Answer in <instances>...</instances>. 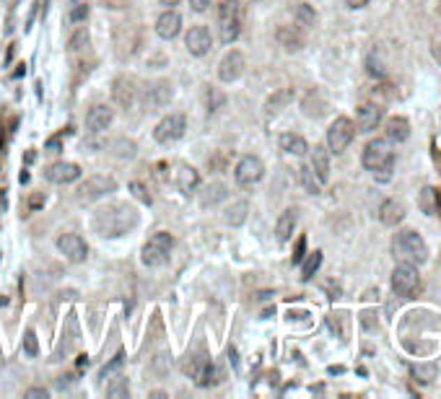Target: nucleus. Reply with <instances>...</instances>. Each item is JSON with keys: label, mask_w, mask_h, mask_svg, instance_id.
Wrapping results in <instances>:
<instances>
[{"label": "nucleus", "mask_w": 441, "mask_h": 399, "mask_svg": "<svg viewBox=\"0 0 441 399\" xmlns=\"http://www.w3.org/2000/svg\"><path fill=\"white\" fill-rule=\"evenodd\" d=\"M309 153H312V172L317 174V179L324 184V181L330 179V151L324 148V145H314L309 148Z\"/></svg>", "instance_id": "obj_22"}, {"label": "nucleus", "mask_w": 441, "mask_h": 399, "mask_svg": "<svg viewBox=\"0 0 441 399\" xmlns=\"http://www.w3.org/2000/svg\"><path fill=\"white\" fill-rule=\"evenodd\" d=\"M345 6L353 10H359V8H366L368 6V0H345Z\"/></svg>", "instance_id": "obj_51"}, {"label": "nucleus", "mask_w": 441, "mask_h": 399, "mask_svg": "<svg viewBox=\"0 0 441 399\" xmlns=\"http://www.w3.org/2000/svg\"><path fill=\"white\" fill-rule=\"evenodd\" d=\"M184 47H187V52L195 54V57H202V54L211 52L213 36H211V31H208V27H202V24L190 27V31H187V36H184Z\"/></svg>", "instance_id": "obj_15"}, {"label": "nucleus", "mask_w": 441, "mask_h": 399, "mask_svg": "<svg viewBox=\"0 0 441 399\" xmlns=\"http://www.w3.org/2000/svg\"><path fill=\"white\" fill-rule=\"evenodd\" d=\"M384 135L389 143H405L410 135V122L405 117H389L384 125Z\"/></svg>", "instance_id": "obj_26"}, {"label": "nucleus", "mask_w": 441, "mask_h": 399, "mask_svg": "<svg viewBox=\"0 0 441 399\" xmlns=\"http://www.w3.org/2000/svg\"><path fill=\"white\" fill-rule=\"evenodd\" d=\"M57 249H60V254H63L68 262H73V264L86 262V257H89V244H86L78 234H60Z\"/></svg>", "instance_id": "obj_12"}, {"label": "nucleus", "mask_w": 441, "mask_h": 399, "mask_svg": "<svg viewBox=\"0 0 441 399\" xmlns=\"http://www.w3.org/2000/svg\"><path fill=\"white\" fill-rule=\"evenodd\" d=\"M301 280L304 283H309L317 275V270H320V264H322V252H312V254H306L301 259Z\"/></svg>", "instance_id": "obj_35"}, {"label": "nucleus", "mask_w": 441, "mask_h": 399, "mask_svg": "<svg viewBox=\"0 0 441 399\" xmlns=\"http://www.w3.org/2000/svg\"><path fill=\"white\" fill-rule=\"evenodd\" d=\"M135 96H138V89H135V81L128 78V75H120L112 81V99L114 104L122 109H130L135 104Z\"/></svg>", "instance_id": "obj_17"}, {"label": "nucleus", "mask_w": 441, "mask_h": 399, "mask_svg": "<svg viewBox=\"0 0 441 399\" xmlns=\"http://www.w3.org/2000/svg\"><path fill=\"white\" fill-rule=\"evenodd\" d=\"M431 54H433V60L441 65V27L436 29L431 36Z\"/></svg>", "instance_id": "obj_44"}, {"label": "nucleus", "mask_w": 441, "mask_h": 399, "mask_svg": "<svg viewBox=\"0 0 441 399\" xmlns=\"http://www.w3.org/2000/svg\"><path fill=\"white\" fill-rule=\"evenodd\" d=\"M294 18H296V27H304V29L317 27V10H314L309 3H299L294 8Z\"/></svg>", "instance_id": "obj_33"}, {"label": "nucleus", "mask_w": 441, "mask_h": 399, "mask_svg": "<svg viewBox=\"0 0 441 399\" xmlns=\"http://www.w3.org/2000/svg\"><path fill=\"white\" fill-rule=\"evenodd\" d=\"M244 8L239 0H223L218 6V36L223 45H234L241 34Z\"/></svg>", "instance_id": "obj_3"}, {"label": "nucleus", "mask_w": 441, "mask_h": 399, "mask_svg": "<svg viewBox=\"0 0 441 399\" xmlns=\"http://www.w3.org/2000/svg\"><path fill=\"white\" fill-rule=\"evenodd\" d=\"M392 166H395V161H389V163H384V166H379L377 172H374L377 181H389V179H392Z\"/></svg>", "instance_id": "obj_46"}, {"label": "nucleus", "mask_w": 441, "mask_h": 399, "mask_svg": "<svg viewBox=\"0 0 441 399\" xmlns=\"http://www.w3.org/2000/svg\"><path fill=\"white\" fill-rule=\"evenodd\" d=\"M213 0H190V6H193L195 13H205V10L211 8Z\"/></svg>", "instance_id": "obj_49"}, {"label": "nucleus", "mask_w": 441, "mask_h": 399, "mask_svg": "<svg viewBox=\"0 0 441 399\" xmlns=\"http://www.w3.org/2000/svg\"><path fill=\"white\" fill-rule=\"evenodd\" d=\"M122 363H125V353H122V350H120V353L114 355V358H112V361L107 363V366H104V368H101V379H110L112 373L117 371V368H120Z\"/></svg>", "instance_id": "obj_42"}, {"label": "nucleus", "mask_w": 441, "mask_h": 399, "mask_svg": "<svg viewBox=\"0 0 441 399\" xmlns=\"http://www.w3.org/2000/svg\"><path fill=\"white\" fill-rule=\"evenodd\" d=\"M81 176V166L73 161H55L45 169V179L52 184H70Z\"/></svg>", "instance_id": "obj_16"}, {"label": "nucleus", "mask_w": 441, "mask_h": 399, "mask_svg": "<svg viewBox=\"0 0 441 399\" xmlns=\"http://www.w3.org/2000/svg\"><path fill=\"white\" fill-rule=\"evenodd\" d=\"M140 223L138 210L128 205V202H114L94 213L91 226L101 239H120V236L130 234L133 228Z\"/></svg>", "instance_id": "obj_1"}, {"label": "nucleus", "mask_w": 441, "mask_h": 399, "mask_svg": "<svg viewBox=\"0 0 441 399\" xmlns=\"http://www.w3.org/2000/svg\"><path fill=\"white\" fill-rule=\"evenodd\" d=\"M229 361L234 366V371H239V355H237V347H229Z\"/></svg>", "instance_id": "obj_52"}, {"label": "nucleus", "mask_w": 441, "mask_h": 399, "mask_svg": "<svg viewBox=\"0 0 441 399\" xmlns=\"http://www.w3.org/2000/svg\"><path fill=\"white\" fill-rule=\"evenodd\" d=\"M223 104H226V93H223V91L221 89H208V109H211V112H216V109L218 107H223Z\"/></svg>", "instance_id": "obj_41"}, {"label": "nucleus", "mask_w": 441, "mask_h": 399, "mask_svg": "<svg viewBox=\"0 0 441 399\" xmlns=\"http://www.w3.org/2000/svg\"><path fill=\"white\" fill-rule=\"evenodd\" d=\"M107 397H112V399H128L130 397V384H128V379L117 376V379H114L110 386H107Z\"/></svg>", "instance_id": "obj_38"}, {"label": "nucleus", "mask_w": 441, "mask_h": 399, "mask_svg": "<svg viewBox=\"0 0 441 399\" xmlns=\"http://www.w3.org/2000/svg\"><path fill=\"white\" fill-rule=\"evenodd\" d=\"M112 192H117V181L112 179V176H107V174H94V176H89V179L75 190V200H78L81 205H91V202L107 197Z\"/></svg>", "instance_id": "obj_5"}, {"label": "nucleus", "mask_w": 441, "mask_h": 399, "mask_svg": "<svg viewBox=\"0 0 441 399\" xmlns=\"http://www.w3.org/2000/svg\"><path fill=\"white\" fill-rule=\"evenodd\" d=\"M265 176V163L260 161L257 156H241L239 161H237V169H234V179L239 187H252V184H257L260 179Z\"/></svg>", "instance_id": "obj_10"}, {"label": "nucleus", "mask_w": 441, "mask_h": 399, "mask_svg": "<svg viewBox=\"0 0 441 399\" xmlns=\"http://www.w3.org/2000/svg\"><path fill=\"white\" fill-rule=\"evenodd\" d=\"M379 122H382V107L379 104H361L356 109V130L371 133L379 127Z\"/></svg>", "instance_id": "obj_21"}, {"label": "nucleus", "mask_w": 441, "mask_h": 399, "mask_svg": "<svg viewBox=\"0 0 441 399\" xmlns=\"http://www.w3.org/2000/svg\"><path fill=\"white\" fill-rule=\"evenodd\" d=\"M174 184L182 195H193V192H197V187H200V172L193 169L190 163H179L174 172Z\"/></svg>", "instance_id": "obj_19"}, {"label": "nucleus", "mask_w": 441, "mask_h": 399, "mask_svg": "<svg viewBox=\"0 0 441 399\" xmlns=\"http://www.w3.org/2000/svg\"><path fill=\"white\" fill-rule=\"evenodd\" d=\"M0 366H3V358H0Z\"/></svg>", "instance_id": "obj_55"}, {"label": "nucleus", "mask_w": 441, "mask_h": 399, "mask_svg": "<svg viewBox=\"0 0 441 399\" xmlns=\"http://www.w3.org/2000/svg\"><path fill=\"white\" fill-rule=\"evenodd\" d=\"M229 197V187L223 181H211L208 187H202L200 192V205L202 208H216L223 200Z\"/></svg>", "instance_id": "obj_25"}, {"label": "nucleus", "mask_w": 441, "mask_h": 399, "mask_svg": "<svg viewBox=\"0 0 441 399\" xmlns=\"http://www.w3.org/2000/svg\"><path fill=\"white\" fill-rule=\"evenodd\" d=\"M130 192H133V195H135V197H138L143 205H151V202H154V197L148 195V190L143 187V184H140V181H130Z\"/></svg>", "instance_id": "obj_43"}, {"label": "nucleus", "mask_w": 441, "mask_h": 399, "mask_svg": "<svg viewBox=\"0 0 441 399\" xmlns=\"http://www.w3.org/2000/svg\"><path fill=\"white\" fill-rule=\"evenodd\" d=\"M247 68V60L239 50H231V52L223 54V60L218 63V78L223 83H234L241 78V73Z\"/></svg>", "instance_id": "obj_14"}, {"label": "nucleus", "mask_w": 441, "mask_h": 399, "mask_svg": "<svg viewBox=\"0 0 441 399\" xmlns=\"http://www.w3.org/2000/svg\"><path fill=\"white\" fill-rule=\"evenodd\" d=\"M184 373L195 379L197 386H213V384H218V368L213 366L205 355H190L187 361H184Z\"/></svg>", "instance_id": "obj_8"}, {"label": "nucleus", "mask_w": 441, "mask_h": 399, "mask_svg": "<svg viewBox=\"0 0 441 399\" xmlns=\"http://www.w3.org/2000/svg\"><path fill=\"white\" fill-rule=\"evenodd\" d=\"M27 399H47L50 397V391L45 389V386H31V389H27V394H24Z\"/></svg>", "instance_id": "obj_48"}, {"label": "nucleus", "mask_w": 441, "mask_h": 399, "mask_svg": "<svg viewBox=\"0 0 441 399\" xmlns=\"http://www.w3.org/2000/svg\"><path fill=\"white\" fill-rule=\"evenodd\" d=\"M164 8H174V6H179V0H158Z\"/></svg>", "instance_id": "obj_54"}, {"label": "nucleus", "mask_w": 441, "mask_h": 399, "mask_svg": "<svg viewBox=\"0 0 441 399\" xmlns=\"http://www.w3.org/2000/svg\"><path fill=\"white\" fill-rule=\"evenodd\" d=\"M24 350H27V355H31V358L39 355V342H37L34 329H27V332H24Z\"/></svg>", "instance_id": "obj_40"}, {"label": "nucleus", "mask_w": 441, "mask_h": 399, "mask_svg": "<svg viewBox=\"0 0 441 399\" xmlns=\"http://www.w3.org/2000/svg\"><path fill=\"white\" fill-rule=\"evenodd\" d=\"M172 246H174V236L169 234V231H156V234L151 236L146 244H143L140 259H143L146 267H161V264L169 259Z\"/></svg>", "instance_id": "obj_4"}, {"label": "nucleus", "mask_w": 441, "mask_h": 399, "mask_svg": "<svg viewBox=\"0 0 441 399\" xmlns=\"http://www.w3.org/2000/svg\"><path fill=\"white\" fill-rule=\"evenodd\" d=\"M299 181L304 184V190L309 195H320L322 181L317 179V174L312 172V166H299Z\"/></svg>", "instance_id": "obj_34"}, {"label": "nucleus", "mask_w": 441, "mask_h": 399, "mask_svg": "<svg viewBox=\"0 0 441 399\" xmlns=\"http://www.w3.org/2000/svg\"><path fill=\"white\" fill-rule=\"evenodd\" d=\"M304 257H306V236H301V239L296 241V249H294V257H291V262L301 264Z\"/></svg>", "instance_id": "obj_45"}, {"label": "nucleus", "mask_w": 441, "mask_h": 399, "mask_svg": "<svg viewBox=\"0 0 441 399\" xmlns=\"http://www.w3.org/2000/svg\"><path fill=\"white\" fill-rule=\"evenodd\" d=\"M114 122V109L110 104H94L86 114V127L89 133H104L110 130V125Z\"/></svg>", "instance_id": "obj_18"}, {"label": "nucleus", "mask_w": 441, "mask_h": 399, "mask_svg": "<svg viewBox=\"0 0 441 399\" xmlns=\"http://www.w3.org/2000/svg\"><path fill=\"white\" fill-rule=\"evenodd\" d=\"M291 99H294V89L276 91V93H273V96L265 101V112H267V114H278L281 109H285L288 104H291Z\"/></svg>", "instance_id": "obj_32"}, {"label": "nucleus", "mask_w": 441, "mask_h": 399, "mask_svg": "<svg viewBox=\"0 0 441 399\" xmlns=\"http://www.w3.org/2000/svg\"><path fill=\"white\" fill-rule=\"evenodd\" d=\"M410 376H413L415 384H433L436 376H439V368H436V363H415L410 366Z\"/></svg>", "instance_id": "obj_31"}, {"label": "nucleus", "mask_w": 441, "mask_h": 399, "mask_svg": "<svg viewBox=\"0 0 441 399\" xmlns=\"http://www.w3.org/2000/svg\"><path fill=\"white\" fill-rule=\"evenodd\" d=\"M172 96H174V89H172V83L169 81H154L151 86L146 89V99H143V104H146V112H158V109H164L169 101H172Z\"/></svg>", "instance_id": "obj_13"}, {"label": "nucleus", "mask_w": 441, "mask_h": 399, "mask_svg": "<svg viewBox=\"0 0 441 399\" xmlns=\"http://www.w3.org/2000/svg\"><path fill=\"white\" fill-rule=\"evenodd\" d=\"M86 16H89V6H86V3H78V6L70 10V21H83Z\"/></svg>", "instance_id": "obj_47"}, {"label": "nucleus", "mask_w": 441, "mask_h": 399, "mask_svg": "<svg viewBox=\"0 0 441 399\" xmlns=\"http://www.w3.org/2000/svg\"><path fill=\"white\" fill-rule=\"evenodd\" d=\"M366 70L374 75V78H384L387 75V60H382V52L379 50H371L366 57Z\"/></svg>", "instance_id": "obj_36"}, {"label": "nucleus", "mask_w": 441, "mask_h": 399, "mask_svg": "<svg viewBox=\"0 0 441 399\" xmlns=\"http://www.w3.org/2000/svg\"><path fill=\"white\" fill-rule=\"evenodd\" d=\"M29 205H31V210H37L45 205V195H34V197L29 200Z\"/></svg>", "instance_id": "obj_53"}, {"label": "nucleus", "mask_w": 441, "mask_h": 399, "mask_svg": "<svg viewBox=\"0 0 441 399\" xmlns=\"http://www.w3.org/2000/svg\"><path fill=\"white\" fill-rule=\"evenodd\" d=\"M356 122L348 117H338L335 122L330 125L327 130V151L335 156H341L348 151V145L353 143V137H356Z\"/></svg>", "instance_id": "obj_6"}, {"label": "nucleus", "mask_w": 441, "mask_h": 399, "mask_svg": "<svg viewBox=\"0 0 441 399\" xmlns=\"http://www.w3.org/2000/svg\"><path fill=\"white\" fill-rule=\"evenodd\" d=\"M296 223H299V210L285 208L283 213H281V218H278V223H276V239L281 241V244H285V241L294 236Z\"/></svg>", "instance_id": "obj_24"}, {"label": "nucleus", "mask_w": 441, "mask_h": 399, "mask_svg": "<svg viewBox=\"0 0 441 399\" xmlns=\"http://www.w3.org/2000/svg\"><path fill=\"white\" fill-rule=\"evenodd\" d=\"M418 208H421L426 216H436L441 210L439 192L433 190V187H421V192H418Z\"/></svg>", "instance_id": "obj_29"}, {"label": "nucleus", "mask_w": 441, "mask_h": 399, "mask_svg": "<svg viewBox=\"0 0 441 399\" xmlns=\"http://www.w3.org/2000/svg\"><path fill=\"white\" fill-rule=\"evenodd\" d=\"M182 31V16L174 8H164V13L156 18V34L161 39H174Z\"/></svg>", "instance_id": "obj_20"}, {"label": "nucleus", "mask_w": 441, "mask_h": 399, "mask_svg": "<svg viewBox=\"0 0 441 399\" xmlns=\"http://www.w3.org/2000/svg\"><path fill=\"white\" fill-rule=\"evenodd\" d=\"M83 47H89V31H86V29H81L78 34H73L70 42H68V50H70V52H81Z\"/></svg>", "instance_id": "obj_39"}, {"label": "nucleus", "mask_w": 441, "mask_h": 399, "mask_svg": "<svg viewBox=\"0 0 441 399\" xmlns=\"http://www.w3.org/2000/svg\"><path fill=\"white\" fill-rule=\"evenodd\" d=\"M276 39H278V45L283 47L285 52H299L304 47V36L299 29L294 27H281L276 31Z\"/></svg>", "instance_id": "obj_27"}, {"label": "nucleus", "mask_w": 441, "mask_h": 399, "mask_svg": "<svg viewBox=\"0 0 441 399\" xmlns=\"http://www.w3.org/2000/svg\"><path fill=\"white\" fill-rule=\"evenodd\" d=\"M247 218H249V202L247 200H237V202H234V205L223 213V220H226L231 228L244 226V223H247Z\"/></svg>", "instance_id": "obj_28"}, {"label": "nucleus", "mask_w": 441, "mask_h": 399, "mask_svg": "<svg viewBox=\"0 0 441 399\" xmlns=\"http://www.w3.org/2000/svg\"><path fill=\"white\" fill-rule=\"evenodd\" d=\"M392 290H395L397 296H403V299H410L418 293L421 288V275H418V267L415 264H405V262H397V267L392 270Z\"/></svg>", "instance_id": "obj_7"}, {"label": "nucleus", "mask_w": 441, "mask_h": 399, "mask_svg": "<svg viewBox=\"0 0 441 399\" xmlns=\"http://www.w3.org/2000/svg\"><path fill=\"white\" fill-rule=\"evenodd\" d=\"M45 148H47V151H52V153H60V148H63V143H60V137H50Z\"/></svg>", "instance_id": "obj_50"}, {"label": "nucleus", "mask_w": 441, "mask_h": 399, "mask_svg": "<svg viewBox=\"0 0 441 399\" xmlns=\"http://www.w3.org/2000/svg\"><path fill=\"white\" fill-rule=\"evenodd\" d=\"M379 220H382L387 228L400 226L405 220V205L400 200H384L382 208H379Z\"/></svg>", "instance_id": "obj_23"}, {"label": "nucleus", "mask_w": 441, "mask_h": 399, "mask_svg": "<svg viewBox=\"0 0 441 399\" xmlns=\"http://www.w3.org/2000/svg\"><path fill=\"white\" fill-rule=\"evenodd\" d=\"M184 130H187V117L179 114V112H174V114H169V117H164L158 122L156 130H154V137H156V143L169 145V143H177V140L184 135Z\"/></svg>", "instance_id": "obj_11"}, {"label": "nucleus", "mask_w": 441, "mask_h": 399, "mask_svg": "<svg viewBox=\"0 0 441 399\" xmlns=\"http://www.w3.org/2000/svg\"><path fill=\"white\" fill-rule=\"evenodd\" d=\"M112 153L117 156V158H133V156L138 153V145L133 143V140L120 137V140H114V143H112Z\"/></svg>", "instance_id": "obj_37"}, {"label": "nucleus", "mask_w": 441, "mask_h": 399, "mask_svg": "<svg viewBox=\"0 0 441 399\" xmlns=\"http://www.w3.org/2000/svg\"><path fill=\"white\" fill-rule=\"evenodd\" d=\"M278 143H281V148H283L285 153H291V156L309 153V143H306L301 135H296V133H283Z\"/></svg>", "instance_id": "obj_30"}, {"label": "nucleus", "mask_w": 441, "mask_h": 399, "mask_svg": "<svg viewBox=\"0 0 441 399\" xmlns=\"http://www.w3.org/2000/svg\"><path fill=\"white\" fill-rule=\"evenodd\" d=\"M389 161H395V156H392V148H389V140H387V137L368 140L364 153H361V163H364L366 172H377L379 166H384V163Z\"/></svg>", "instance_id": "obj_9"}, {"label": "nucleus", "mask_w": 441, "mask_h": 399, "mask_svg": "<svg viewBox=\"0 0 441 399\" xmlns=\"http://www.w3.org/2000/svg\"><path fill=\"white\" fill-rule=\"evenodd\" d=\"M392 257H395L397 262H405V264H423L428 259V246L426 241L421 239L418 231H400L395 234L392 239Z\"/></svg>", "instance_id": "obj_2"}]
</instances>
